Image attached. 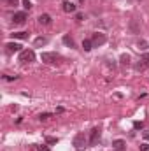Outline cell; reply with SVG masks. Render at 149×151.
<instances>
[{"mask_svg":"<svg viewBox=\"0 0 149 151\" xmlns=\"http://www.w3.org/2000/svg\"><path fill=\"white\" fill-rule=\"evenodd\" d=\"M40 60H42V62H46V63L54 65V63H60L62 56H60V55H56V53H42V55H40Z\"/></svg>","mask_w":149,"mask_h":151,"instance_id":"1","label":"cell"},{"mask_svg":"<svg viewBox=\"0 0 149 151\" xmlns=\"http://www.w3.org/2000/svg\"><path fill=\"white\" fill-rule=\"evenodd\" d=\"M86 135L82 134V132H79V134H75V137H74V148L77 151H82L84 148H86Z\"/></svg>","mask_w":149,"mask_h":151,"instance_id":"2","label":"cell"},{"mask_svg":"<svg viewBox=\"0 0 149 151\" xmlns=\"http://www.w3.org/2000/svg\"><path fill=\"white\" fill-rule=\"evenodd\" d=\"M34 60H35V53L32 49H25V51L19 53V62L21 63H32Z\"/></svg>","mask_w":149,"mask_h":151,"instance_id":"3","label":"cell"},{"mask_svg":"<svg viewBox=\"0 0 149 151\" xmlns=\"http://www.w3.org/2000/svg\"><path fill=\"white\" fill-rule=\"evenodd\" d=\"M5 49H7V53H21L23 51L18 42H7L5 44Z\"/></svg>","mask_w":149,"mask_h":151,"instance_id":"4","label":"cell"},{"mask_svg":"<svg viewBox=\"0 0 149 151\" xmlns=\"http://www.w3.org/2000/svg\"><path fill=\"white\" fill-rule=\"evenodd\" d=\"M100 141V130L98 128H93L91 130V137H90V146H97Z\"/></svg>","mask_w":149,"mask_h":151,"instance_id":"5","label":"cell"},{"mask_svg":"<svg viewBox=\"0 0 149 151\" xmlns=\"http://www.w3.org/2000/svg\"><path fill=\"white\" fill-rule=\"evenodd\" d=\"M27 21V14L25 12H16L14 16H12V23L14 25H23Z\"/></svg>","mask_w":149,"mask_h":151,"instance_id":"6","label":"cell"},{"mask_svg":"<svg viewBox=\"0 0 149 151\" xmlns=\"http://www.w3.org/2000/svg\"><path fill=\"white\" fill-rule=\"evenodd\" d=\"M91 40H93V46H102V44H105L107 39H105L104 34H93V39Z\"/></svg>","mask_w":149,"mask_h":151,"instance_id":"7","label":"cell"},{"mask_svg":"<svg viewBox=\"0 0 149 151\" xmlns=\"http://www.w3.org/2000/svg\"><path fill=\"white\" fill-rule=\"evenodd\" d=\"M125 141L123 139H116L114 142H112V148H114V151H125Z\"/></svg>","mask_w":149,"mask_h":151,"instance_id":"8","label":"cell"},{"mask_svg":"<svg viewBox=\"0 0 149 151\" xmlns=\"http://www.w3.org/2000/svg\"><path fill=\"white\" fill-rule=\"evenodd\" d=\"M75 9H77V5H75V4L69 2V0H65V2H63V11H65V12H75Z\"/></svg>","mask_w":149,"mask_h":151,"instance_id":"9","label":"cell"},{"mask_svg":"<svg viewBox=\"0 0 149 151\" xmlns=\"http://www.w3.org/2000/svg\"><path fill=\"white\" fill-rule=\"evenodd\" d=\"M39 23L40 25H49L51 23V16L49 14H40L39 16Z\"/></svg>","mask_w":149,"mask_h":151,"instance_id":"10","label":"cell"},{"mask_svg":"<svg viewBox=\"0 0 149 151\" xmlns=\"http://www.w3.org/2000/svg\"><path fill=\"white\" fill-rule=\"evenodd\" d=\"M82 49H84V51H91V49H93V40L84 39V40H82Z\"/></svg>","mask_w":149,"mask_h":151,"instance_id":"11","label":"cell"},{"mask_svg":"<svg viewBox=\"0 0 149 151\" xmlns=\"http://www.w3.org/2000/svg\"><path fill=\"white\" fill-rule=\"evenodd\" d=\"M119 62H121V65H125V67H128L130 65V62H132V58H130V55H121V58H119Z\"/></svg>","mask_w":149,"mask_h":151,"instance_id":"12","label":"cell"},{"mask_svg":"<svg viewBox=\"0 0 149 151\" xmlns=\"http://www.w3.org/2000/svg\"><path fill=\"white\" fill-rule=\"evenodd\" d=\"M148 62L146 60H139V63H135V70H146L148 69Z\"/></svg>","mask_w":149,"mask_h":151,"instance_id":"13","label":"cell"},{"mask_svg":"<svg viewBox=\"0 0 149 151\" xmlns=\"http://www.w3.org/2000/svg\"><path fill=\"white\" fill-rule=\"evenodd\" d=\"M46 44H47V39H46V37H37L35 40H34V46H35V47L46 46Z\"/></svg>","mask_w":149,"mask_h":151,"instance_id":"14","label":"cell"},{"mask_svg":"<svg viewBox=\"0 0 149 151\" xmlns=\"http://www.w3.org/2000/svg\"><path fill=\"white\" fill-rule=\"evenodd\" d=\"M12 39H28V32H14Z\"/></svg>","mask_w":149,"mask_h":151,"instance_id":"15","label":"cell"},{"mask_svg":"<svg viewBox=\"0 0 149 151\" xmlns=\"http://www.w3.org/2000/svg\"><path fill=\"white\" fill-rule=\"evenodd\" d=\"M137 47H139V49H142V51H146V49H148V42H146V40H139Z\"/></svg>","mask_w":149,"mask_h":151,"instance_id":"16","label":"cell"},{"mask_svg":"<svg viewBox=\"0 0 149 151\" xmlns=\"http://www.w3.org/2000/svg\"><path fill=\"white\" fill-rule=\"evenodd\" d=\"M63 42H65L67 46H70V47L74 46V40H72V39L69 37V35H63Z\"/></svg>","mask_w":149,"mask_h":151,"instance_id":"17","label":"cell"},{"mask_svg":"<svg viewBox=\"0 0 149 151\" xmlns=\"http://www.w3.org/2000/svg\"><path fill=\"white\" fill-rule=\"evenodd\" d=\"M46 142H47V144H56V142H58V139H56V137H47V139H46Z\"/></svg>","mask_w":149,"mask_h":151,"instance_id":"18","label":"cell"},{"mask_svg":"<svg viewBox=\"0 0 149 151\" xmlns=\"http://www.w3.org/2000/svg\"><path fill=\"white\" fill-rule=\"evenodd\" d=\"M21 4H23L25 9H30V7H32V2H30V0H21Z\"/></svg>","mask_w":149,"mask_h":151,"instance_id":"19","label":"cell"},{"mask_svg":"<svg viewBox=\"0 0 149 151\" xmlns=\"http://www.w3.org/2000/svg\"><path fill=\"white\" fill-rule=\"evenodd\" d=\"M142 127H144V123H142V121H135V123H133V128H137V130H139V128H142Z\"/></svg>","mask_w":149,"mask_h":151,"instance_id":"20","label":"cell"},{"mask_svg":"<svg viewBox=\"0 0 149 151\" xmlns=\"http://www.w3.org/2000/svg\"><path fill=\"white\" fill-rule=\"evenodd\" d=\"M49 116H51L49 113H44V114H40V116H39V119H40V121H44V119H47Z\"/></svg>","mask_w":149,"mask_h":151,"instance_id":"21","label":"cell"},{"mask_svg":"<svg viewBox=\"0 0 149 151\" xmlns=\"http://www.w3.org/2000/svg\"><path fill=\"white\" fill-rule=\"evenodd\" d=\"M4 79L5 81H14V79H18V76H14V77L12 76H4Z\"/></svg>","mask_w":149,"mask_h":151,"instance_id":"22","label":"cell"},{"mask_svg":"<svg viewBox=\"0 0 149 151\" xmlns=\"http://www.w3.org/2000/svg\"><path fill=\"white\" fill-rule=\"evenodd\" d=\"M140 151H149V144H146V142L140 144Z\"/></svg>","mask_w":149,"mask_h":151,"instance_id":"23","label":"cell"},{"mask_svg":"<svg viewBox=\"0 0 149 151\" xmlns=\"http://www.w3.org/2000/svg\"><path fill=\"white\" fill-rule=\"evenodd\" d=\"M37 151H51L47 146H37Z\"/></svg>","mask_w":149,"mask_h":151,"instance_id":"24","label":"cell"},{"mask_svg":"<svg viewBox=\"0 0 149 151\" xmlns=\"http://www.w3.org/2000/svg\"><path fill=\"white\" fill-rule=\"evenodd\" d=\"M142 137H144V139H148V141H149V130H144V132H142Z\"/></svg>","mask_w":149,"mask_h":151,"instance_id":"25","label":"cell"},{"mask_svg":"<svg viewBox=\"0 0 149 151\" xmlns=\"http://www.w3.org/2000/svg\"><path fill=\"white\" fill-rule=\"evenodd\" d=\"M142 60H146L149 63V53H144V55H142Z\"/></svg>","mask_w":149,"mask_h":151,"instance_id":"26","label":"cell"},{"mask_svg":"<svg viewBox=\"0 0 149 151\" xmlns=\"http://www.w3.org/2000/svg\"><path fill=\"white\" fill-rule=\"evenodd\" d=\"M16 2H18V0H7V4H9V5H16Z\"/></svg>","mask_w":149,"mask_h":151,"instance_id":"27","label":"cell"},{"mask_svg":"<svg viewBox=\"0 0 149 151\" xmlns=\"http://www.w3.org/2000/svg\"><path fill=\"white\" fill-rule=\"evenodd\" d=\"M77 2H84V0H77Z\"/></svg>","mask_w":149,"mask_h":151,"instance_id":"28","label":"cell"}]
</instances>
